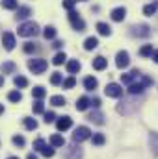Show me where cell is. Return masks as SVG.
Listing matches in <instances>:
<instances>
[{
	"label": "cell",
	"instance_id": "1",
	"mask_svg": "<svg viewBox=\"0 0 158 159\" xmlns=\"http://www.w3.org/2000/svg\"><path fill=\"white\" fill-rule=\"evenodd\" d=\"M149 85H153V78H147V76H140V81H132L128 85V93L130 94H141L143 89H147Z\"/></svg>",
	"mask_w": 158,
	"mask_h": 159
},
{
	"label": "cell",
	"instance_id": "2",
	"mask_svg": "<svg viewBox=\"0 0 158 159\" xmlns=\"http://www.w3.org/2000/svg\"><path fill=\"white\" fill-rule=\"evenodd\" d=\"M37 34H39V26H37V22H34V20L24 22V24L19 26V35H21V37H34V35H37Z\"/></svg>",
	"mask_w": 158,
	"mask_h": 159
},
{
	"label": "cell",
	"instance_id": "3",
	"mask_svg": "<svg viewBox=\"0 0 158 159\" xmlns=\"http://www.w3.org/2000/svg\"><path fill=\"white\" fill-rule=\"evenodd\" d=\"M47 61L45 59H28V69H30V72H34V74H43L45 70H47Z\"/></svg>",
	"mask_w": 158,
	"mask_h": 159
},
{
	"label": "cell",
	"instance_id": "4",
	"mask_svg": "<svg viewBox=\"0 0 158 159\" xmlns=\"http://www.w3.org/2000/svg\"><path fill=\"white\" fill-rule=\"evenodd\" d=\"M69 22H71V26H73L77 32H84V30H86V22L80 19L78 13H77L75 9H71V11H69Z\"/></svg>",
	"mask_w": 158,
	"mask_h": 159
},
{
	"label": "cell",
	"instance_id": "5",
	"mask_svg": "<svg viewBox=\"0 0 158 159\" xmlns=\"http://www.w3.org/2000/svg\"><path fill=\"white\" fill-rule=\"evenodd\" d=\"M89 135H91V131H89L87 126H78V128L75 129V133H73V141H75V143H82V141L89 139Z\"/></svg>",
	"mask_w": 158,
	"mask_h": 159
},
{
	"label": "cell",
	"instance_id": "6",
	"mask_svg": "<svg viewBox=\"0 0 158 159\" xmlns=\"http://www.w3.org/2000/svg\"><path fill=\"white\" fill-rule=\"evenodd\" d=\"M82 156H84V152L80 146H77V143L65 148V159H82Z\"/></svg>",
	"mask_w": 158,
	"mask_h": 159
},
{
	"label": "cell",
	"instance_id": "7",
	"mask_svg": "<svg viewBox=\"0 0 158 159\" xmlns=\"http://www.w3.org/2000/svg\"><path fill=\"white\" fill-rule=\"evenodd\" d=\"M104 93H106V96H110V98H119V96L123 94V89H121L119 83H108L106 89H104Z\"/></svg>",
	"mask_w": 158,
	"mask_h": 159
},
{
	"label": "cell",
	"instance_id": "8",
	"mask_svg": "<svg viewBox=\"0 0 158 159\" xmlns=\"http://www.w3.org/2000/svg\"><path fill=\"white\" fill-rule=\"evenodd\" d=\"M128 63H130V56H128V52H125V50L117 52V56H116V65H117V69H126Z\"/></svg>",
	"mask_w": 158,
	"mask_h": 159
},
{
	"label": "cell",
	"instance_id": "9",
	"mask_svg": "<svg viewBox=\"0 0 158 159\" xmlns=\"http://www.w3.org/2000/svg\"><path fill=\"white\" fill-rule=\"evenodd\" d=\"M2 44H4V48L6 50H13L15 48V35L11 34V32H4L2 34Z\"/></svg>",
	"mask_w": 158,
	"mask_h": 159
},
{
	"label": "cell",
	"instance_id": "10",
	"mask_svg": "<svg viewBox=\"0 0 158 159\" xmlns=\"http://www.w3.org/2000/svg\"><path fill=\"white\" fill-rule=\"evenodd\" d=\"M130 34L136 35V37H147V35L151 34V28H149L147 24H140V26H134Z\"/></svg>",
	"mask_w": 158,
	"mask_h": 159
},
{
	"label": "cell",
	"instance_id": "11",
	"mask_svg": "<svg viewBox=\"0 0 158 159\" xmlns=\"http://www.w3.org/2000/svg\"><path fill=\"white\" fill-rule=\"evenodd\" d=\"M71 126H73V119H71V117H60L58 122H56L58 131H65V129H69Z\"/></svg>",
	"mask_w": 158,
	"mask_h": 159
},
{
	"label": "cell",
	"instance_id": "12",
	"mask_svg": "<svg viewBox=\"0 0 158 159\" xmlns=\"http://www.w3.org/2000/svg\"><path fill=\"white\" fill-rule=\"evenodd\" d=\"M134 109H136L134 102H128V100H123V102L117 106V111L119 113H123V115H128V113H132Z\"/></svg>",
	"mask_w": 158,
	"mask_h": 159
},
{
	"label": "cell",
	"instance_id": "13",
	"mask_svg": "<svg viewBox=\"0 0 158 159\" xmlns=\"http://www.w3.org/2000/svg\"><path fill=\"white\" fill-rule=\"evenodd\" d=\"M140 76H141V74H140V70H138V69H134V70H130L128 74H121V81H123V83H126V85H130L134 80H140Z\"/></svg>",
	"mask_w": 158,
	"mask_h": 159
},
{
	"label": "cell",
	"instance_id": "14",
	"mask_svg": "<svg viewBox=\"0 0 158 159\" xmlns=\"http://www.w3.org/2000/svg\"><path fill=\"white\" fill-rule=\"evenodd\" d=\"M30 15H32V9H30L28 6H22V7H19V9H17L15 19H17V20H24V19H28Z\"/></svg>",
	"mask_w": 158,
	"mask_h": 159
},
{
	"label": "cell",
	"instance_id": "15",
	"mask_svg": "<svg viewBox=\"0 0 158 159\" xmlns=\"http://www.w3.org/2000/svg\"><path fill=\"white\" fill-rule=\"evenodd\" d=\"M15 70H17V65H15L13 61H6V63L0 65V72H2V74H13Z\"/></svg>",
	"mask_w": 158,
	"mask_h": 159
},
{
	"label": "cell",
	"instance_id": "16",
	"mask_svg": "<svg viewBox=\"0 0 158 159\" xmlns=\"http://www.w3.org/2000/svg\"><path fill=\"white\" fill-rule=\"evenodd\" d=\"M125 15H126V9H125V7H116V9L112 11V20L121 22V20L125 19Z\"/></svg>",
	"mask_w": 158,
	"mask_h": 159
},
{
	"label": "cell",
	"instance_id": "17",
	"mask_svg": "<svg viewBox=\"0 0 158 159\" xmlns=\"http://www.w3.org/2000/svg\"><path fill=\"white\" fill-rule=\"evenodd\" d=\"M106 65H108V63H106V59H104L102 56H97V57L93 59V69H95V70H104Z\"/></svg>",
	"mask_w": 158,
	"mask_h": 159
},
{
	"label": "cell",
	"instance_id": "18",
	"mask_svg": "<svg viewBox=\"0 0 158 159\" xmlns=\"http://www.w3.org/2000/svg\"><path fill=\"white\" fill-rule=\"evenodd\" d=\"M80 70V61L78 59H71V61H67V72L69 74H77Z\"/></svg>",
	"mask_w": 158,
	"mask_h": 159
},
{
	"label": "cell",
	"instance_id": "19",
	"mask_svg": "<svg viewBox=\"0 0 158 159\" xmlns=\"http://www.w3.org/2000/svg\"><path fill=\"white\" fill-rule=\"evenodd\" d=\"M97 85H99V81L93 78V76H87V78L84 80V87H86V91H95Z\"/></svg>",
	"mask_w": 158,
	"mask_h": 159
},
{
	"label": "cell",
	"instance_id": "20",
	"mask_svg": "<svg viewBox=\"0 0 158 159\" xmlns=\"http://www.w3.org/2000/svg\"><path fill=\"white\" fill-rule=\"evenodd\" d=\"M156 11H158V2H151L143 7V15H147V17H153Z\"/></svg>",
	"mask_w": 158,
	"mask_h": 159
},
{
	"label": "cell",
	"instance_id": "21",
	"mask_svg": "<svg viewBox=\"0 0 158 159\" xmlns=\"http://www.w3.org/2000/svg\"><path fill=\"white\" fill-rule=\"evenodd\" d=\"M50 144H52L54 148H62V146H65V139H63L62 135H52V137H50Z\"/></svg>",
	"mask_w": 158,
	"mask_h": 159
},
{
	"label": "cell",
	"instance_id": "22",
	"mask_svg": "<svg viewBox=\"0 0 158 159\" xmlns=\"http://www.w3.org/2000/svg\"><path fill=\"white\" fill-rule=\"evenodd\" d=\"M149 144H151L153 154L158 156V133H151V135H149Z\"/></svg>",
	"mask_w": 158,
	"mask_h": 159
},
{
	"label": "cell",
	"instance_id": "23",
	"mask_svg": "<svg viewBox=\"0 0 158 159\" xmlns=\"http://www.w3.org/2000/svg\"><path fill=\"white\" fill-rule=\"evenodd\" d=\"M89 107V98L87 96H80L78 100H77V109L78 111H86Z\"/></svg>",
	"mask_w": 158,
	"mask_h": 159
},
{
	"label": "cell",
	"instance_id": "24",
	"mask_svg": "<svg viewBox=\"0 0 158 159\" xmlns=\"http://www.w3.org/2000/svg\"><path fill=\"white\" fill-rule=\"evenodd\" d=\"M97 32H99L101 35H110V34H112V28H110L106 22H99V24H97Z\"/></svg>",
	"mask_w": 158,
	"mask_h": 159
},
{
	"label": "cell",
	"instance_id": "25",
	"mask_svg": "<svg viewBox=\"0 0 158 159\" xmlns=\"http://www.w3.org/2000/svg\"><path fill=\"white\" fill-rule=\"evenodd\" d=\"M99 46V41H97V37H87L86 39V43H84V48L86 50H95Z\"/></svg>",
	"mask_w": 158,
	"mask_h": 159
},
{
	"label": "cell",
	"instance_id": "26",
	"mask_svg": "<svg viewBox=\"0 0 158 159\" xmlns=\"http://www.w3.org/2000/svg\"><path fill=\"white\" fill-rule=\"evenodd\" d=\"M45 94H47V91H45L41 85H37V87H34V89H32V96H34V98H37V100L45 98Z\"/></svg>",
	"mask_w": 158,
	"mask_h": 159
},
{
	"label": "cell",
	"instance_id": "27",
	"mask_svg": "<svg viewBox=\"0 0 158 159\" xmlns=\"http://www.w3.org/2000/svg\"><path fill=\"white\" fill-rule=\"evenodd\" d=\"M104 141H106V139H104V135H102V133H93V137H91V143H93L95 146H102V144H104Z\"/></svg>",
	"mask_w": 158,
	"mask_h": 159
},
{
	"label": "cell",
	"instance_id": "28",
	"mask_svg": "<svg viewBox=\"0 0 158 159\" xmlns=\"http://www.w3.org/2000/svg\"><path fill=\"white\" fill-rule=\"evenodd\" d=\"M87 119L91 120V122H95V124H104V117H102V113H99V111H95V113H91Z\"/></svg>",
	"mask_w": 158,
	"mask_h": 159
},
{
	"label": "cell",
	"instance_id": "29",
	"mask_svg": "<svg viewBox=\"0 0 158 159\" xmlns=\"http://www.w3.org/2000/svg\"><path fill=\"white\" fill-rule=\"evenodd\" d=\"M13 83H15V87H19V89H24V87L28 85V80L24 78V76H15Z\"/></svg>",
	"mask_w": 158,
	"mask_h": 159
},
{
	"label": "cell",
	"instance_id": "30",
	"mask_svg": "<svg viewBox=\"0 0 158 159\" xmlns=\"http://www.w3.org/2000/svg\"><path fill=\"white\" fill-rule=\"evenodd\" d=\"M22 122H24V128H26V129H36V128H37V122H36V119L24 117V119H22Z\"/></svg>",
	"mask_w": 158,
	"mask_h": 159
},
{
	"label": "cell",
	"instance_id": "31",
	"mask_svg": "<svg viewBox=\"0 0 158 159\" xmlns=\"http://www.w3.org/2000/svg\"><path fill=\"white\" fill-rule=\"evenodd\" d=\"M7 100H9V102H21V100H22L21 91H11V93L7 94Z\"/></svg>",
	"mask_w": 158,
	"mask_h": 159
},
{
	"label": "cell",
	"instance_id": "32",
	"mask_svg": "<svg viewBox=\"0 0 158 159\" xmlns=\"http://www.w3.org/2000/svg\"><path fill=\"white\" fill-rule=\"evenodd\" d=\"M50 104H52V106H56V107L65 106V98H63V96H60V94H56V96H52V98H50Z\"/></svg>",
	"mask_w": 158,
	"mask_h": 159
},
{
	"label": "cell",
	"instance_id": "33",
	"mask_svg": "<svg viewBox=\"0 0 158 159\" xmlns=\"http://www.w3.org/2000/svg\"><path fill=\"white\" fill-rule=\"evenodd\" d=\"M43 35H45V39H54V37H56V30H54L52 26H47V28L43 30Z\"/></svg>",
	"mask_w": 158,
	"mask_h": 159
},
{
	"label": "cell",
	"instance_id": "34",
	"mask_svg": "<svg viewBox=\"0 0 158 159\" xmlns=\"http://www.w3.org/2000/svg\"><path fill=\"white\" fill-rule=\"evenodd\" d=\"M65 59H67V56H65L63 52H60V54H56V56H54L52 63H54V65H63V63H65Z\"/></svg>",
	"mask_w": 158,
	"mask_h": 159
},
{
	"label": "cell",
	"instance_id": "35",
	"mask_svg": "<svg viewBox=\"0 0 158 159\" xmlns=\"http://www.w3.org/2000/svg\"><path fill=\"white\" fill-rule=\"evenodd\" d=\"M4 9H17V0H2Z\"/></svg>",
	"mask_w": 158,
	"mask_h": 159
},
{
	"label": "cell",
	"instance_id": "36",
	"mask_svg": "<svg viewBox=\"0 0 158 159\" xmlns=\"http://www.w3.org/2000/svg\"><path fill=\"white\" fill-rule=\"evenodd\" d=\"M140 54H141L143 57H149V56L153 54V44H145V46H141V50H140Z\"/></svg>",
	"mask_w": 158,
	"mask_h": 159
},
{
	"label": "cell",
	"instance_id": "37",
	"mask_svg": "<svg viewBox=\"0 0 158 159\" xmlns=\"http://www.w3.org/2000/svg\"><path fill=\"white\" fill-rule=\"evenodd\" d=\"M62 83H63V87H65V89H73V87L77 85V80H75V78H73V76H71V78L63 80Z\"/></svg>",
	"mask_w": 158,
	"mask_h": 159
},
{
	"label": "cell",
	"instance_id": "38",
	"mask_svg": "<svg viewBox=\"0 0 158 159\" xmlns=\"http://www.w3.org/2000/svg\"><path fill=\"white\" fill-rule=\"evenodd\" d=\"M62 81H63V80H62V74H60V72H54V74L50 76V83H52V85H60Z\"/></svg>",
	"mask_w": 158,
	"mask_h": 159
},
{
	"label": "cell",
	"instance_id": "39",
	"mask_svg": "<svg viewBox=\"0 0 158 159\" xmlns=\"http://www.w3.org/2000/svg\"><path fill=\"white\" fill-rule=\"evenodd\" d=\"M11 141H13V144H15V146H24V143H26L22 135H15V137H13Z\"/></svg>",
	"mask_w": 158,
	"mask_h": 159
},
{
	"label": "cell",
	"instance_id": "40",
	"mask_svg": "<svg viewBox=\"0 0 158 159\" xmlns=\"http://www.w3.org/2000/svg\"><path fill=\"white\" fill-rule=\"evenodd\" d=\"M32 109H34V113H43V111H45V106H43L41 100H37V102L32 106Z\"/></svg>",
	"mask_w": 158,
	"mask_h": 159
},
{
	"label": "cell",
	"instance_id": "41",
	"mask_svg": "<svg viewBox=\"0 0 158 159\" xmlns=\"http://www.w3.org/2000/svg\"><path fill=\"white\" fill-rule=\"evenodd\" d=\"M45 146H47V144H45V141H43V139H36V141H34V150L41 152Z\"/></svg>",
	"mask_w": 158,
	"mask_h": 159
},
{
	"label": "cell",
	"instance_id": "42",
	"mask_svg": "<svg viewBox=\"0 0 158 159\" xmlns=\"http://www.w3.org/2000/svg\"><path fill=\"white\" fill-rule=\"evenodd\" d=\"M41 154H43L45 157H52V156H54V148H52V146H45V148L41 150Z\"/></svg>",
	"mask_w": 158,
	"mask_h": 159
},
{
	"label": "cell",
	"instance_id": "43",
	"mask_svg": "<svg viewBox=\"0 0 158 159\" xmlns=\"http://www.w3.org/2000/svg\"><path fill=\"white\" fill-rule=\"evenodd\" d=\"M36 48H37V46H36L34 43H26V44H24V52H26V54H32V52H36Z\"/></svg>",
	"mask_w": 158,
	"mask_h": 159
},
{
	"label": "cell",
	"instance_id": "44",
	"mask_svg": "<svg viewBox=\"0 0 158 159\" xmlns=\"http://www.w3.org/2000/svg\"><path fill=\"white\" fill-rule=\"evenodd\" d=\"M75 2H77V0H63V7H65L67 11H71V9H75Z\"/></svg>",
	"mask_w": 158,
	"mask_h": 159
},
{
	"label": "cell",
	"instance_id": "45",
	"mask_svg": "<svg viewBox=\"0 0 158 159\" xmlns=\"http://www.w3.org/2000/svg\"><path fill=\"white\" fill-rule=\"evenodd\" d=\"M54 120H56V115H54L52 111L45 113V122H47V124H50V122H54Z\"/></svg>",
	"mask_w": 158,
	"mask_h": 159
},
{
	"label": "cell",
	"instance_id": "46",
	"mask_svg": "<svg viewBox=\"0 0 158 159\" xmlns=\"http://www.w3.org/2000/svg\"><path fill=\"white\" fill-rule=\"evenodd\" d=\"M89 106H93L95 109L101 106V98H93V100H89Z\"/></svg>",
	"mask_w": 158,
	"mask_h": 159
},
{
	"label": "cell",
	"instance_id": "47",
	"mask_svg": "<svg viewBox=\"0 0 158 159\" xmlns=\"http://www.w3.org/2000/svg\"><path fill=\"white\" fill-rule=\"evenodd\" d=\"M151 56H153V61L158 65V50H153V54H151Z\"/></svg>",
	"mask_w": 158,
	"mask_h": 159
},
{
	"label": "cell",
	"instance_id": "48",
	"mask_svg": "<svg viewBox=\"0 0 158 159\" xmlns=\"http://www.w3.org/2000/svg\"><path fill=\"white\" fill-rule=\"evenodd\" d=\"M62 44H63L62 41H54V44H52V46H54V48H62Z\"/></svg>",
	"mask_w": 158,
	"mask_h": 159
},
{
	"label": "cell",
	"instance_id": "49",
	"mask_svg": "<svg viewBox=\"0 0 158 159\" xmlns=\"http://www.w3.org/2000/svg\"><path fill=\"white\" fill-rule=\"evenodd\" d=\"M26 159H37V157H36L34 154H28V157H26Z\"/></svg>",
	"mask_w": 158,
	"mask_h": 159
},
{
	"label": "cell",
	"instance_id": "50",
	"mask_svg": "<svg viewBox=\"0 0 158 159\" xmlns=\"http://www.w3.org/2000/svg\"><path fill=\"white\" fill-rule=\"evenodd\" d=\"M4 85V76H0V87Z\"/></svg>",
	"mask_w": 158,
	"mask_h": 159
},
{
	"label": "cell",
	"instance_id": "51",
	"mask_svg": "<svg viewBox=\"0 0 158 159\" xmlns=\"http://www.w3.org/2000/svg\"><path fill=\"white\" fill-rule=\"evenodd\" d=\"M2 113H4V106L0 104V115H2Z\"/></svg>",
	"mask_w": 158,
	"mask_h": 159
},
{
	"label": "cell",
	"instance_id": "52",
	"mask_svg": "<svg viewBox=\"0 0 158 159\" xmlns=\"http://www.w3.org/2000/svg\"><path fill=\"white\" fill-rule=\"evenodd\" d=\"M7 159H19V157H7Z\"/></svg>",
	"mask_w": 158,
	"mask_h": 159
}]
</instances>
